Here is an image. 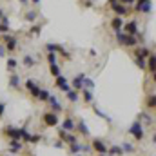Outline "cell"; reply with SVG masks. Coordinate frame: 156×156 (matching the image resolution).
I'll return each mask as SVG.
<instances>
[{
	"mask_svg": "<svg viewBox=\"0 0 156 156\" xmlns=\"http://www.w3.org/2000/svg\"><path fill=\"white\" fill-rule=\"evenodd\" d=\"M131 134H134V138H138V140H142V138H144V131H142L140 122H134V123L131 125Z\"/></svg>",
	"mask_w": 156,
	"mask_h": 156,
	"instance_id": "6da1fadb",
	"label": "cell"
},
{
	"mask_svg": "<svg viewBox=\"0 0 156 156\" xmlns=\"http://www.w3.org/2000/svg\"><path fill=\"white\" fill-rule=\"evenodd\" d=\"M151 0H138V4H136V9L138 11H144V13H149L151 11Z\"/></svg>",
	"mask_w": 156,
	"mask_h": 156,
	"instance_id": "7a4b0ae2",
	"label": "cell"
},
{
	"mask_svg": "<svg viewBox=\"0 0 156 156\" xmlns=\"http://www.w3.org/2000/svg\"><path fill=\"white\" fill-rule=\"evenodd\" d=\"M44 122H45L47 125H56V123H58V116H56L55 113H45V115H44Z\"/></svg>",
	"mask_w": 156,
	"mask_h": 156,
	"instance_id": "3957f363",
	"label": "cell"
},
{
	"mask_svg": "<svg viewBox=\"0 0 156 156\" xmlns=\"http://www.w3.org/2000/svg\"><path fill=\"white\" fill-rule=\"evenodd\" d=\"M56 85H58V87H62V89H64L66 93L69 91V85H67V80H66V78L62 76V75H58V78H56Z\"/></svg>",
	"mask_w": 156,
	"mask_h": 156,
	"instance_id": "277c9868",
	"label": "cell"
},
{
	"mask_svg": "<svg viewBox=\"0 0 156 156\" xmlns=\"http://www.w3.org/2000/svg\"><path fill=\"white\" fill-rule=\"evenodd\" d=\"M27 89L31 91V94H33V96H38L40 89H38V87H37V83H35L33 80H27Z\"/></svg>",
	"mask_w": 156,
	"mask_h": 156,
	"instance_id": "5b68a950",
	"label": "cell"
},
{
	"mask_svg": "<svg viewBox=\"0 0 156 156\" xmlns=\"http://www.w3.org/2000/svg\"><path fill=\"white\" fill-rule=\"evenodd\" d=\"M125 29H127V35H136L138 26H136V22H129V24L125 26Z\"/></svg>",
	"mask_w": 156,
	"mask_h": 156,
	"instance_id": "8992f818",
	"label": "cell"
},
{
	"mask_svg": "<svg viewBox=\"0 0 156 156\" xmlns=\"http://www.w3.org/2000/svg\"><path fill=\"white\" fill-rule=\"evenodd\" d=\"M93 147H94V149H96V151H98L100 154L107 153V147H105V145H104L102 142H98V140H96V142H93Z\"/></svg>",
	"mask_w": 156,
	"mask_h": 156,
	"instance_id": "52a82bcc",
	"label": "cell"
},
{
	"mask_svg": "<svg viewBox=\"0 0 156 156\" xmlns=\"http://www.w3.org/2000/svg\"><path fill=\"white\" fill-rule=\"evenodd\" d=\"M111 26H113V29H116V31H120V29L123 27V20H122L120 16H116V18H113V22H111Z\"/></svg>",
	"mask_w": 156,
	"mask_h": 156,
	"instance_id": "ba28073f",
	"label": "cell"
},
{
	"mask_svg": "<svg viewBox=\"0 0 156 156\" xmlns=\"http://www.w3.org/2000/svg\"><path fill=\"white\" fill-rule=\"evenodd\" d=\"M113 9L116 11L118 15H125V11H127V9L123 7V4H116L115 0H113Z\"/></svg>",
	"mask_w": 156,
	"mask_h": 156,
	"instance_id": "9c48e42d",
	"label": "cell"
},
{
	"mask_svg": "<svg viewBox=\"0 0 156 156\" xmlns=\"http://www.w3.org/2000/svg\"><path fill=\"white\" fill-rule=\"evenodd\" d=\"M7 29H9V20L5 16H2V20H0V33H5Z\"/></svg>",
	"mask_w": 156,
	"mask_h": 156,
	"instance_id": "30bf717a",
	"label": "cell"
},
{
	"mask_svg": "<svg viewBox=\"0 0 156 156\" xmlns=\"http://www.w3.org/2000/svg\"><path fill=\"white\" fill-rule=\"evenodd\" d=\"M45 49H47L49 53H56V51H64V47H62V45H56V44H47V45H45Z\"/></svg>",
	"mask_w": 156,
	"mask_h": 156,
	"instance_id": "8fae6325",
	"label": "cell"
},
{
	"mask_svg": "<svg viewBox=\"0 0 156 156\" xmlns=\"http://www.w3.org/2000/svg\"><path fill=\"white\" fill-rule=\"evenodd\" d=\"M5 42H7V47H5L7 51H15V49H16V38H11V37H9Z\"/></svg>",
	"mask_w": 156,
	"mask_h": 156,
	"instance_id": "7c38bea8",
	"label": "cell"
},
{
	"mask_svg": "<svg viewBox=\"0 0 156 156\" xmlns=\"http://www.w3.org/2000/svg\"><path fill=\"white\" fill-rule=\"evenodd\" d=\"M83 75H78V76H75V80H73V85H75V87H76V89H80V87H82V85H83Z\"/></svg>",
	"mask_w": 156,
	"mask_h": 156,
	"instance_id": "4fadbf2b",
	"label": "cell"
},
{
	"mask_svg": "<svg viewBox=\"0 0 156 156\" xmlns=\"http://www.w3.org/2000/svg\"><path fill=\"white\" fill-rule=\"evenodd\" d=\"M47 100H51V104H53V109H55V111H62V105L56 102V98H51V96H49Z\"/></svg>",
	"mask_w": 156,
	"mask_h": 156,
	"instance_id": "5bb4252c",
	"label": "cell"
},
{
	"mask_svg": "<svg viewBox=\"0 0 156 156\" xmlns=\"http://www.w3.org/2000/svg\"><path fill=\"white\" fill-rule=\"evenodd\" d=\"M20 85V78L16 76V75H13L11 76V87H18Z\"/></svg>",
	"mask_w": 156,
	"mask_h": 156,
	"instance_id": "9a60e30c",
	"label": "cell"
},
{
	"mask_svg": "<svg viewBox=\"0 0 156 156\" xmlns=\"http://www.w3.org/2000/svg\"><path fill=\"white\" fill-rule=\"evenodd\" d=\"M67 98H69L71 102H76L78 100V93H75V91H67Z\"/></svg>",
	"mask_w": 156,
	"mask_h": 156,
	"instance_id": "2e32d148",
	"label": "cell"
},
{
	"mask_svg": "<svg viewBox=\"0 0 156 156\" xmlns=\"http://www.w3.org/2000/svg\"><path fill=\"white\" fill-rule=\"evenodd\" d=\"M35 18H37V13H35V11H29V13L26 15V20H27V22H35Z\"/></svg>",
	"mask_w": 156,
	"mask_h": 156,
	"instance_id": "e0dca14e",
	"label": "cell"
},
{
	"mask_svg": "<svg viewBox=\"0 0 156 156\" xmlns=\"http://www.w3.org/2000/svg\"><path fill=\"white\" fill-rule=\"evenodd\" d=\"M24 64H26V66H27V67H31V66H33V64H35V58H33V56H29V55H27V56H26V58H24Z\"/></svg>",
	"mask_w": 156,
	"mask_h": 156,
	"instance_id": "ac0fdd59",
	"label": "cell"
},
{
	"mask_svg": "<svg viewBox=\"0 0 156 156\" xmlns=\"http://www.w3.org/2000/svg\"><path fill=\"white\" fill-rule=\"evenodd\" d=\"M73 127H75V123H73V120H69V118H67V120L64 122V129H67V131H71Z\"/></svg>",
	"mask_w": 156,
	"mask_h": 156,
	"instance_id": "d6986e66",
	"label": "cell"
},
{
	"mask_svg": "<svg viewBox=\"0 0 156 156\" xmlns=\"http://www.w3.org/2000/svg\"><path fill=\"white\" fill-rule=\"evenodd\" d=\"M20 149H22V145H20V144H16V142H13V144H11V153H18Z\"/></svg>",
	"mask_w": 156,
	"mask_h": 156,
	"instance_id": "ffe728a7",
	"label": "cell"
},
{
	"mask_svg": "<svg viewBox=\"0 0 156 156\" xmlns=\"http://www.w3.org/2000/svg\"><path fill=\"white\" fill-rule=\"evenodd\" d=\"M51 73H53L55 76H58V75H60V69H58V66H56V64H51Z\"/></svg>",
	"mask_w": 156,
	"mask_h": 156,
	"instance_id": "44dd1931",
	"label": "cell"
},
{
	"mask_svg": "<svg viewBox=\"0 0 156 156\" xmlns=\"http://www.w3.org/2000/svg\"><path fill=\"white\" fill-rule=\"evenodd\" d=\"M38 98H40V100H47V98H49V93H47V91H40Z\"/></svg>",
	"mask_w": 156,
	"mask_h": 156,
	"instance_id": "7402d4cb",
	"label": "cell"
},
{
	"mask_svg": "<svg viewBox=\"0 0 156 156\" xmlns=\"http://www.w3.org/2000/svg\"><path fill=\"white\" fill-rule=\"evenodd\" d=\"M7 66H9V69H15V67H16V60H15V58H9V60H7Z\"/></svg>",
	"mask_w": 156,
	"mask_h": 156,
	"instance_id": "603a6c76",
	"label": "cell"
},
{
	"mask_svg": "<svg viewBox=\"0 0 156 156\" xmlns=\"http://www.w3.org/2000/svg\"><path fill=\"white\" fill-rule=\"evenodd\" d=\"M149 67H151V71L154 69V56L151 55V58H149Z\"/></svg>",
	"mask_w": 156,
	"mask_h": 156,
	"instance_id": "cb8c5ba5",
	"label": "cell"
},
{
	"mask_svg": "<svg viewBox=\"0 0 156 156\" xmlns=\"http://www.w3.org/2000/svg\"><path fill=\"white\" fill-rule=\"evenodd\" d=\"M38 33H40V27H37V26H35V27L31 29V35H35V37H38Z\"/></svg>",
	"mask_w": 156,
	"mask_h": 156,
	"instance_id": "d4e9b609",
	"label": "cell"
},
{
	"mask_svg": "<svg viewBox=\"0 0 156 156\" xmlns=\"http://www.w3.org/2000/svg\"><path fill=\"white\" fill-rule=\"evenodd\" d=\"M111 153H113V154H122V149H120V147H113Z\"/></svg>",
	"mask_w": 156,
	"mask_h": 156,
	"instance_id": "484cf974",
	"label": "cell"
},
{
	"mask_svg": "<svg viewBox=\"0 0 156 156\" xmlns=\"http://www.w3.org/2000/svg\"><path fill=\"white\" fill-rule=\"evenodd\" d=\"M85 100H87V102H91V100H93V93H91V91H87V93H85Z\"/></svg>",
	"mask_w": 156,
	"mask_h": 156,
	"instance_id": "4316f807",
	"label": "cell"
},
{
	"mask_svg": "<svg viewBox=\"0 0 156 156\" xmlns=\"http://www.w3.org/2000/svg\"><path fill=\"white\" fill-rule=\"evenodd\" d=\"M71 151H73V153H78V151H80V145H78V144H73V147H71Z\"/></svg>",
	"mask_w": 156,
	"mask_h": 156,
	"instance_id": "83f0119b",
	"label": "cell"
},
{
	"mask_svg": "<svg viewBox=\"0 0 156 156\" xmlns=\"http://www.w3.org/2000/svg\"><path fill=\"white\" fill-rule=\"evenodd\" d=\"M136 64H138V67H144L145 64H144V58H136Z\"/></svg>",
	"mask_w": 156,
	"mask_h": 156,
	"instance_id": "f1b7e54d",
	"label": "cell"
},
{
	"mask_svg": "<svg viewBox=\"0 0 156 156\" xmlns=\"http://www.w3.org/2000/svg\"><path fill=\"white\" fill-rule=\"evenodd\" d=\"M80 129H82V133H85V134H87V127H85L83 123H80Z\"/></svg>",
	"mask_w": 156,
	"mask_h": 156,
	"instance_id": "f546056e",
	"label": "cell"
},
{
	"mask_svg": "<svg viewBox=\"0 0 156 156\" xmlns=\"http://www.w3.org/2000/svg\"><path fill=\"white\" fill-rule=\"evenodd\" d=\"M134 0H120V4H133Z\"/></svg>",
	"mask_w": 156,
	"mask_h": 156,
	"instance_id": "4dcf8cb0",
	"label": "cell"
},
{
	"mask_svg": "<svg viewBox=\"0 0 156 156\" xmlns=\"http://www.w3.org/2000/svg\"><path fill=\"white\" fill-rule=\"evenodd\" d=\"M4 53H5V47H2V45H0V56H4Z\"/></svg>",
	"mask_w": 156,
	"mask_h": 156,
	"instance_id": "1f68e13d",
	"label": "cell"
},
{
	"mask_svg": "<svg viewBox=\"0 0 156 156\" xmlns=\"http://www.w3.org/2000/svg\"><path fill=\"white\" fill-rule=\"evenodd\" d=\"M2 113H4V104H0V116H2Z\"/></svg>",
	"mask_w": 156,
	"mask_h": 156,
	"instance_id": "d6a6232c",
	"label": "cell"
},
{
	"mask_svg": "<svg viewBox=\"0 0 156 156\" xmlns=\"http://www.w3.org/2000/svg\"><path fill=\"white\" fill-rule=\"evenodd\" d=\"M2 16H4V13H2V9H0V20H2Z\"/></svg>",
	"mask_w": 156,
	"mask_h": 156,
	"instance_id": "836d02e7",
	"label": "cell"
},
{
	"mask_svg": "<svg viewBox=\"0 0 156 156\" xmlns=\"http://www.w3.org/2000/svg\"><path fill=\"white\" fill-rule=\"evenodd\" d=\"M33 2H35V4H37V2H38V0H33Z\"/></svg>",
	"mask_w": 156,
	"mask_h": 156,
	"instance_id": "e575fe53",
	"label": "cell"
},
{
	"mask_svg": "<svg viewBox=\"0 0 156 156\" xmlns=\"http://www.w3.org/2000/svg\"><path fill=\"white\" fill-rule=\"evenodd\" d=\"M22 2H27V0H22Z\"/></svg>",
	"mask_w": 156,
	"mask_h": 156,
	"instance_id": "d590c367",
	"label": "cell"
}]
</instances>
